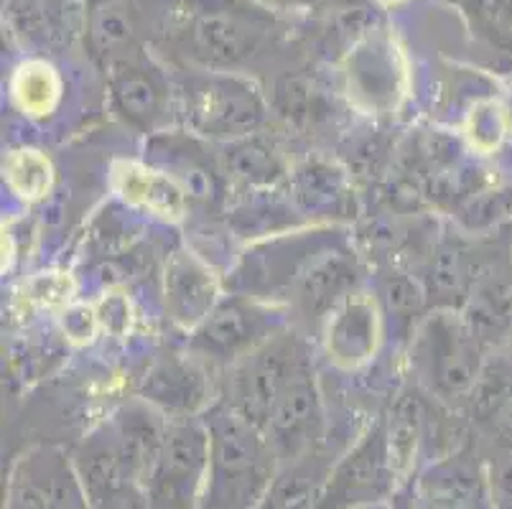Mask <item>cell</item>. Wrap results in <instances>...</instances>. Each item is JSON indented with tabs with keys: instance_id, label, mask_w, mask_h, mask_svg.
<instances>
[{
	"instance_id": "obj_6",
	"label": "cell",
	"mask_w": 512,
	"mask_h": 509,
	"mask_svg": "<svg viewBox=\"0 0 512 509\" xmlns=\"http://www.w3.org/2000/svg\"><path fill=\"white\" fill-rule=\"evenodd\" d=\"M263 342H268V336H263V314L235 298L217 303L209 319L194 331L192 349L202 357L237 362Z\"/></svg>"
},
{
	"instance_id": "obj_1",
	"label": "cell",
	"mask_w": 512,
	"mask_h": 509,
	"mask_svg": "<svg viewBox=\"0 0 512 509\" xmlns=\"http://www.w3.org/2000/svg\"><path fill=\"white\" fill-rule=\"evenodd\" d=\"M413 364L423 385L436 398H472L479 382V357L474 331L454 316L436 314L421 326Z\"/></svg>"
},
{
	"instance_id": "obj_9",
	"label": "cell",
	"mask_w": 512,
	"mask_h": 509,
	"mask_svg": "<svg viewBox=\"0 0 512 509\" xmlns=\"http://www.w3.org/2000/svg\"><path fill=\"white\" fill-rule=\"evenodd\" d=\"M263 39V28L227 11H207L194 21L192 41L202 59L212 64H237L248 59Z\"/></svg>"
},
{
	"instance_id": "obj_10",
	"label": "cell",
	"mask_w": 512,
	"mask_h": 509,
	"mask_svg": "<svg viewBox=\"0 0 512 509\" xmlns=\"http://www.w3.org/2000/svg\"><path fill=\"white\" fill-rule=\"evenodd\" d=\"M11 95L26 118L44 120L54 115L62 102V79L51 64L26 62L13 74Z\"/></svg>"
},
{
	"instance_id": "obj_2",
	"label": "cell",
	"mask_w": 512,
	"mask_h": 509,
	"mask_svg": "<svg viewBox=\"0 0 512 509\" xmlns=\"http://www.w3.org/2000/svg\"><path fill=\"white\" fill-rule=\"evenodd\" d=\"M265 105L255 87L235 77L202 79L186 92V118L207 138L242 140L263 123Z\"/></svg>"
},
{
	"instance_id": "obj_17",
	"label": "cell",
	"mask_w": 512,
	"mask_h": 509,
	"mask_svg": "<svg viewBox=\"0 0 512 509\" xmlns=\"http://www.w3.org/2000/svg\"><path fill=\"white\" fill-rule=\"evenodd\" d=\"M74 280L69 273L49 270V273H36L26 283V298L39 308H67L74 303Z\"/></svg>"
},
{
	"instance_id": "obj_11",
	"label": "cell",
	"mask_w": 512,
	"mask_h": 509,
	"mask_svg": "<svg viewBox=\"0 0 512 509\" xmlns=\"http://www.w3.org/2000/svg\"><path fill=\"white\" fill-rule=\"evenodd\" d=\"M113 97L125 118L138 125H151L164 107L158 84L148 74H143V69L128 67V64H120L115 69Z\"/></svg>"
},
{
	"instance_id": "obj_4",
	"label": "cell",
	"mask_w": 512,
	"mask_h": 509,
	"mask_svg": "<svg viewBox=\"0 0 512 509\" xmlns=\"http://www.w3.org/2000/svg\"><path fill=\"white\" fill-rule=\"evenodd\" d=\"M380 342H383V316L370 293H349L327 314L324 349L329 362L342 370L365 367L370 359H375Z\"/></svg>"
},
{
	"instance_id": "obj_5",
	"label": "cell",
	"mask_w": 512,
	"mask_h": 509,
	"mask_svg": "<svg viewBox=\"0 0 512 509\" xmlns=\"http://www.w3.org/2000/svg\"><path fill=\"white\" fill-rule=\"evenodd\" d=\"M296 347L288 339H268L248 357L237 359L230 375V398L248 413H273L283 387L301 367Z\"/></svg>"
},
{
	"instance_id": "obj_22",
	"label": "cell",
	"mask_w": 512,
	"mask_h": 509,
	"mask_svg": "<svg viewBox=\"0 0 512 509\" xmlns=\"http://www.w3.org/2000/svg\"><path fill=\"white\" fill-rule=\"evenodd\" d=\"M385 3H398V0H385Z\"/></svg>"
},
{
	"instance_id": "obj_14",
	"label": "cell",
	"mask_w": 512,
	"mask_h": 509,
	"mask_svg": "<svg viewBox=\"0 0 512 509\" xmlns=\"http://www.w3.org/2000/svg\"><path fill=\"white\" fill-rule=\"evenodd\" d=\"M6 184L23 202H41L54 186V166L39 148H16L3 161Z\"/></svg>"
},
{
	"instance_id": "obj_7",
	"label": "cell",
	"mask_w": 512,
	"mask_h": 509,
	"mask_svg": "<svg viewBox=\"0 0 512 509\" xmlns=\"http://www.w3.org/2000/svg\"><path fill=\"white\" fill-rule=\"evenodd\" d=\"M217 293L212 270L192 252H176L169 260L164 275L166 311L181 329L197 331L220 303Z\"/></svg>"
},
{
	"instance_id": "obj_21",
	"label": "cell",
	"mask_w": 512,
	"mask_h": 509,
	"mask_svg": "<svg viewBox=\"0 0 512 509\" xmlns=\"http://www.w3.org/2000/svg\"><path fill=\"white\" fill-rule=\"evenodd\" d=\"M97 39L102 41V46H118L123 44V41H128L130 36V28L128 23L123 21V16H118V13H110V16H102L100 21H97V28H95Z\"/></svg>"
},
{
	"instance_id": "obj_12",
	"label": "cell",
	"mask_w": 512,
	"mask_h": 509,
	"mask_svg": "<svg viewBox=\"0 0 512 509\" xmlns=\"http://www.w3.org/2000/svg\"><path fill=\"white\" fill-rule=\"evenodd\" d=\"M355 283V265L344 258H327L311 265L309 273L301 275L299 298L309 311H332Z\"/></svg>"
},
{
	"instance_id": "obj_19",
	"label": "cell",
	"mask_w": 512,
	"mask_h": 509,
	"mask_svg": "<svg viewBox=\"0 0 512 509\" xmlns=\"http://www.w3.org/2000/svg\"><path fill=\"white\" fill-rule=\"evenodd\" d=\"M95 308H97L100 326L107 331V334L115 336V339L128 336L130 326H133V306H130L125 293H107Z\"/></svg>"
},
{
	"instance_id": "obj_16",
	"label": "cell",
	"mask_w": 512,
	"mask_h": 509,
	"mask_svg": "<svg viewBox=\"0 0 512 509\" xmlns=\"http://www.w3.org/2000/svg\"><path fill=\"white\" fill-rule=\"evenodd\" d=\"M230 168L232 174L245 181H253V184H271L273 179L281 176V163L273 156V151H268L255 140H242L230 156Z\"/></svg>"
},
{
	"instance_id": "obj_20",
	"label": "cell",
	"mask_w": 512,
	"mask_h": 509,
	"mask_svg": "<svg viewBox=\"0 0 512 509\" xmlns=\"http://www.w3.org/2000/svg\"><path fill=\"white\" fill-rule=\"evenodd\" d=\"M388 301L393 311L408 314V311H416V308L421 306V293H418V288L413 286L411 280L398 278L388 283Z\"/></svg>"
},
{
	"instance_id": "obj_8",
	"label": "cell",
	"mask_w": 512,
	"mask_h": 509,
	"mask_svg": "<svg viewBox=\"0 0 512 509\" xmlns=\"http://www.w3.org/2000/svg\"><path fill=\"white\" fill-rule=\"evenodd\" d=\"M110 186L130 207L143 209L166 222H181L186 217V189L166 171L138 161H115L110 171Z\"/></svg>"
},
{
	"instance_id": "obj_3",
	"label": "cell",
	"mask_w": 512,
	"mask_h": 509,
	"mask_svg": "<svg viewBox=\"0 0 512 509\" xmlns=\"http://www.w3.org/2000/svg\"><path fill=\"white\" fill-rule=\"evenodd\" d=\"M349 102L367 115H393L408 92L403 54L390 39H365L344 67Z\"/></svg>"
},
{
	"instance_id": "obj_15",
	"label": "cell",
	"mask_w": 512,
	"mask_h": 509,
	"mask_svg": "<svg viewBox=\"0 0 512 509\" xmlns=\"http://www.w3.org/2000/svg\"><path fill=\"white\" fill-rule=\"evenodd\" d=\"M507 133V112L500 102H479L467 120V138L474 151L492 153Z\"/></svg>"
},
{
	"instance_id": "obj_18",
	"label": "cell",
	"mask_w": 512,
	"mask_h": 509,
	"mask_svg": "<svg viewBox=\"0 0 512 509\" xmlns=\"http://www.w3.org/2000/svg\"><path fill=\"white\" fill-rule=\"evenodd\" d=\"M59 324H62L64 336L77 347L95 342L97 331L102 329L100 319H97V308L87 306V303H69L67 308H62Z\"/></svg>"
},
{
	"instance_id": "obj_13",
	"label": "cell",
	"mask_w": 512,
	"mask_h": 509,
	"mask_svg": "<svg viewBox=\"0 0 512 509\" xmlns=\"http://www.w3.org/2000/svg\"><path fill=\"white\" fill-rule=\"evenodd\" d=\"M204 392H207L204 372L197 364L181 362V359L158 362L146 377V398L161 400V403L192 405V400L204 398Z\"/></svg>"
}]
</instances>
